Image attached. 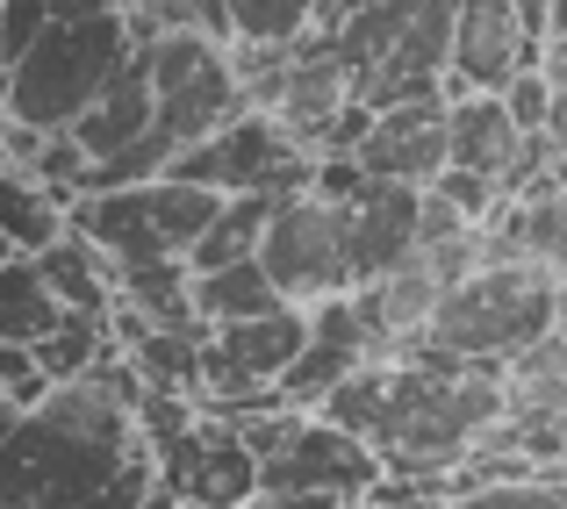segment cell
<instances>
[{
  "mask_svg": "<svg viewBox=\"0 0 567 509\" xmlns=\"http://www.w3.org/2000/svg\"><path fill=\"white\" fill-rule=\"evenodd\" d=\"M546 137H554V158H567V86L554 94V123H546Z\"/></svg>",
  "mask_w": 567,
  "mask_h": 509,
  "instance_id": "30",
  "label": "cell"
},
{
  "mask_svg": "<svg viewBox=\"0 0 567 509\" xmlns=\"http://www.w3.org/2000/svg\"><path fill=\"white\" fill-rule=\"evenodd\" d=\"M216 208H223V194L158 173V179H130V187L80 194V201L65 208V222L86 245L109 251L115 266H130V259H187V251L202 245Z\"/></svg>",
  "mask_w": 567,
  "mask_h": 509,
  "instance_id": "6",
  "label": "cell"
},
{
  "mask_svg": "<svg viewBox=\"0 0 567 509\" xmlns=\"http://www.w3.org/2000/svg\"><path fill=\"white\" fill-rule=\"evenodd\" d=\"M280 194H223V208L208 216L202 245L187 251L194 273H208V266H237V259H259V237H266V216H274Z\"/></svg>",
  "mask_w": 567,
  "mask_h": 509,
  "instance_id": "21",
  "label": "cell"
},
{
  "mask_svg": "<svg viewBox=\"0 0 567 509\" xmlns=\"http://www.w3.org/2000/svg\"><path fill=\"white\" fill-rule=\"evenodd\" d=\"M488 251H525V259H546L567 280V187H539L503 201V216L488 222Z\"/></svg>",
  "mask_w": 567,
  "mask_h": 509,
  "instance_id": "16",
  "label": "cell"
},
{
  "mask_svg": "<svg viewBox=\"0 0 567 509\" xmlns=\"http://www.w3.org/2000/svg\"><path fill=\"white\" fill-rule=\"evenodd\" d=\"M137 409L101 381H65L0 438V509H80L137 459Z\"/></svg>",
  "mask_w": 567,
  "mask_h": 509,
  "instance_id": "2",
  "label": "cell"
},
{
  "mask_svg": "<svg viewBox=\"0 0 567 509\" xmlns=\"http://www.w3.org/2000/svg\"><path fill=\"white\" fill-rule=\"evenodd\" d=\"M43 280H51V294L65 309H80V316H109L115 309V259L101 245H86L80 230L65 222V237H51V245L37 251Z\"/></svg>",
  "mask_w": 567,
  "mask_h": 509,
  "instance_id": "17",
  "label": "cell"
},
{
  "mask_svg": "<svg viewBox=\"0 0 567 509\" xmlns=\"http://www.w3.org/2000/svg\"><path fill=\"white\" fill-rule=\"evenodd\" d=\"M259 266L274 273L280 302H295V309L352 294V259H346V222H338V208L309 187L280 194L274 216H266V237H259Z\"/></svg>",
  "mask_w": 567,
  "mask_h": 509,
  "instance_id": "9",
  "label": "cell"
},
{
  "mask_svg": "<svg viewBox=\"0 0 567 509\" xmlns=\"http://www.w3.org/2000/svg\"><path fill=\"white\" fill-rule=\"evenodd\" d=\"M317 416L360 430L381 453L388 481L431 488V496H453L460 467L482 453V438L511 416V387L488 366H460V359L431 352V344H402L381 352L323 402Z\"/></svg>",
  "mask_w": 567,
  "mask_h": 509,
  "instance_id": "1",
  "label": "cell"
},
{
  "mask_svg": "<svg viewBox=\"0 0 567 509\" xmlns=\"http://www.w3.org/2000/svg\"><path fill=\"white\" fill-rule=\"evenodd\" d=\"M460 0H323L317 37L346 58L367 108L445 101Z\"/></svg>",
  "mask_w": 567,
  "mask_h": 509,
  "instance_id": "4",
  "label": "cell"
},
{
  "mask_svg": "<svg viewBox=\"0 0 567 509\" xmlns=\"http://www.w3.org/2000/svg\"><path fill=\"white\" fill-rule=\"evenodd\" d=\"M539 72H546L554 86H567V29H554V37L539 43Z\"/></svg>",
  "mask_w": 567,
  "mask_h": 509,
  "instance_id": "28",
  "label": "cell"
},
{
  "mask_svg": "<svg viewBox=\"0 0 567 509\" xmlns=\"http://www.w3.org/2000/svg\"><path fill=\"white\" fill-rule=\"evenodd\" d=\"M274 309H288V302H280L274 273H266L259 259L194 273V316L202 323H245V316H274Z\"/></svg>",
  "mask_w": 567,
  "mask_h": 509,
  "instance_id": "20",
  "label": "cell"
},
{
  "mask_svg": "<svg viewBox=\"0 0 567 509\" xmlns=\"http://www.w3.org/2000/svg\"><path fill=\"white\" fill-rule=\"evenodd\" d=\"M388 481L381 453L360 430L331 424V416H302L295 438L274 459H259V496H352L374 502V488Z\"/></svg>",
  "mask_w": 567,
  "mask_h": 509,
  "instance_id": "10",
  "label": "cell"
},
{
  "mask_svg": "<svg viewBox=\"0 0 567 509\" xmlns=\"http://www.w3.org/2000/svg\"><path fill=\"white\" fill-rule=\"evenodd\" d=\"M554 94H560V86L532 65V72H517V80L503 86V108H511V123L525 129V137H546V123H554Z\"/></svg>",
  "mask_w": 567,
  "mask_h": 509,
  "instance_id": "25",
  "label": "cell"
},
{
  "mask_svg": "<svg viewBox=\"0 0 567 509\" xmlns=\"http://www.w3.org/2000/svg\"><path fill=\"white\" fill-rule=\"evenodd\" d=\"M560 331V273L546 259H525V251H482V266L453 280L431 309L424 337L431 352L460 359V366H488L511 373L532 344H546Z\"/></svg>",
  "mask_w": 567,
  "mask_h": 509,
  "instance_id": "3",
  "label": "cell"
},
{
  "mask_svg": "<svg viewBox=\"0 0 567 509\" xmlns=\"http://www.w3.org/2000/svg\"><path fill=\"white\" fill-rule=\"evenodd\" d=\"M374 359V337H367V323H360V302L352 294H338V302H317L309 309V337H302V352H295V366L280 373V402L288 409H302V416H317L323 402L338 395V387L352 381V373Z\"/></svg>",
  "mask_w": 567,
  "mask_h": 509,
  "instance_id": "13",
  "label": "cell"
},
{
  "mask_svg": "<svg viewBox=\"0 0 567 509\" xmlns=\"http://www.w3.org/2000/svg\"><path fill=\"white\" fill-rule=\"evenodd\" d=\"M223 14H230V43H245V51H288V43L317 37L323 0H223Z\"/></svg>",
  "mask_w": 567,
  "mask_h": 509,
  "instance_id": "22",
  "label": "cell"
},
{
  "mask_svg": "<svg viewBox=\"0 0 567 509\" xmlns=\"http://www.w3.org/2000/svg\"><path fill=\"white\" fill-rule=\"evenodd\" d=\"M360 158L374 179H402V187H431L445 173V101H395L374 108L360 137Z\"/></svg>",
  "mask_w": 567,
  "mask_h": 509,
  "instance_id": "15",
  "label": "cell"
},
{
  "mask_svg": "<svg viewBox=\"0 0 567 509\" xmlns=\"http://www.w3.org/2000/svg\"><path fill=\"white\" fill-rule=\"evenodd\" d=\"M539 65V37L525 29L517 0H460L453 14V65H445V101L453 94H503L517 72Z\"/></svg>",
  "mask_w": 567,
  "mask_h": 509,
  "instance_id": "12",
  "label": "cell"
},
{
  "mask_svg": "<svg viewBox=\"0 0 567 509\" xmlns=\"http://www.w3.org/2000/svg\"><path fill=\"white\" fill-rule=\"evenodd\" d=\"M152 481H158V459H152V445H137V459H130V467L115 474L109 488H94V496H86L80 509H144Z\"/></svg>",
  "mask_w": 567,
  "mask_h": 509,
  "instance_id": "26",
  "label": "cell"
},
{
  "mask_svg": "<svg viewBox=\"0 0 567 509\" xmlns=\"http://www.w3.org/2000/svg\"><path fill=\"white\" fill-rule=\"evenodd\" d=\"M245 509H374V502H352V496H251Z\"/></svg>",
  "mask_w": 567,
  "mask_h": 509,
  "instance_id": "27",
  "label": "cell"
},
{
  "mask_svg": "<svg viewBox=\"0 0 567 509\" xmlns=\"http://www.w3.org/2000/svg\"><path fill=\"white\" fill-rule=\"evenodd\" d=\"M410 509H439V502H410Z\"/></svg>",
  "mask_w": 567,
  "mask_h": 509,
  "instance_id": "31",
  "label": "cell"
},
{
  "mask_svg": "<svg viewBox=\"0 0 567 509\" xmlns=\"http://www.w3.org/2000/svg\"><path fill=\"white\" fill-rule=\"evenodd\" d=\"M58 323H65V302L51 294L43 266L29 259V251L0 259V337L8 344H43Z\"/></svg>",
  "mask_w": 567,
  "mask_h": 509,
  "instance_id": "19",
  "label": "cell"
},
{
  "mask_svg": "<svg viewBox=\"0 0 567 509\" xmlns=\"http://www.w3.org/2000/svg\"><path fill=\"white\" fill-rule=\"evenodd\" d=\"M416 201L424 187H402V179H367L352 201H331L346 222V259H352V288L395 273L416 251Z\"/></svg>",
  "mask_w": 567,
  "mask_h": 509,
  "instance_id": "14",
  "label": "cell"
},
{
  "mask_svg": "<svg viewBox=\"0 0 567 509\" xmlns=\"http://www.w3.org/2000/svg\"><path fill=\"white\" fill-rule=\"evenodd\" d=\"M14 0H0V86H8V72H14Z\"/></svg>",
  "mask_w": 567,
  "mask_h": 509,
  "instance_id": "29",
  "label": "cell"
},
{
  "mask_svg": "<svg viewBox=\"0 0 567 509\" xmlns=\"http://www.w3.org/2000/svg\"><path fill=\"white\" fill-rule=\"evenodd\" d=\"M166 173L194 179V187H208V194H302L309 179H317V152H302L266 108H245L237 123H223L216 137L187 144Z\"/></svg>",
  "mask_w": 567,
  "mask_h": 509,
  "instance_id": "8",
  "label": "cell"
},
{
  "mask_svg": "<svg viewBox=\"0 0 567 509\" xmlns=\"http://www.w3.org/2000/svg\"><path fill=\"white\" fill-rule=\"evenodd\" d=\"M109 316H80V309H65V323H58L51 337L43 344H29V352H37V373L51 387H65V381H86V373L101 366V359H109Z\"/></svg>",
  "mask_w": 567,
  "mask_h": 509,
  "instance_id": "23",
  "label": "cell"
},
{
  "mask_svg": "<svg viewBox=\"0 0 567 509\" xmlns=\"http://www.w3.org/2000/svg\"><path fill=\"white\" fill-rule=\"evenodd\" d=\"M439 509H567V481L560 474H525V481H482L460 488Z\"/></svg>",
  "mask_w": 567,
  "mask_h": 509,
  "instance_id": "24",
  "label": "cell"
},
{
  "mask_svg": "<svg viewBox=\"0 0 567 509\" xmlns=\"http://www.w3.org/2000/svg\"><path fill=\"white\" fill-rule=\"evenodd\" d=\"M137 51L130 37V8L123 14H86V22H43V37L14 58L0 108L22 129H72L86 108L101 101V86L123 72V58Z\"/></svg>",
  "mask_w": 567,
  "mask_h": 509,
  "instance_id": "5",
  "label": "cell"
},
{
  "mask_svg": "<svg viewBox=\"0 0 567 509\" xmlns=\"http://www.w3.org/2000/svg\"><path fill=\"white\" fill-rule=\"evenodd\" d=\"M158 481L181 488L187 509H245L259 496V453L245 445V430L223 416H194L173 445H158Z\"/></svg>",
  "mask_w": 567,
  "mask_h": 509,
  "instance_id": "11",
  "label": "cell"
},
{
  "mask_svg": "<svg viewBox=\"0 0 567 509\" xmlns=\"http://www.w3.org/2000/svg\"><path fill=\"white\" fill-rule=\"evenodd\" d=\"M51 237H65V201L51 187H37L22 166L0 158V259H14V251L37 259Z\"/></svg>",
  "mask_w": 567,
  "mask_h": 509,
  "instance_id": "18",
  "label": "cell"
},
{
  "mask_svg": "<svg viewBox=\"0 0 567 509\" xmlns=\"http://www.w3.org/2000/svg\"><path fill=\"white\" fill-rule=\"evenodd\" d=\"M144 58H152V94H158V123H152L158 166H173L187 144L216 137L223 123H237L251 108L245 80L230 65V43L194 37V29H158L144 43Z\"/></svg>",
  "mask_w": 567,
  "mask_h": 509,
  "instance_id": "7",
  "label": "cell"
}]
</instances>
